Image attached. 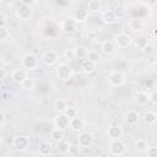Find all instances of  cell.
<instances>
[{"instance_id": "e0dca14e", "label": "cell", "mask_w": 157, "mask_h": 157, "mask_svg": "<svg viewBox=\"0 0 157 157\" xmlns=\"http://www.w3.org/2000/svg\"><path fill=\"white\" fill-rule=\"evenodd\" d=\"M83 128H85V120L82 118H80L78 115L70 119V129L74 132H80L83 130Z\"/></svg>"}, {"instance_id": "d6986e66", "label": "cell", "mask_w": 157, "mask_h": 157, "mask_svg": "<svg viewBox=\"0 0 157 157\" xmlns=\"http://www.w3.org/2000/svg\"><path fill=\"white\" fill-rule=\"evenodd\" d=\"M135 102H136L137 105L144 107L150 102V94L147 92H145V91H139L135 94Z\"/></svg>"}, {"instance_id": "f35d334b", "label": "cell", "mask_w": 157, "mask_h": 157, "mask_svg": "<svg viewBox=\"0 0 157 157\" xmlns=\"http://www.w3.org/2000/svg\"><path fill=\"white\" fill-rule=\"evenodd\" d=\"M5 120H6V114H5L4 110H1V112H0V128H1V129H2L4 125H5Z\"/></svg>"}, {"instance_id": "74e56055", "label": "cell", "mask_w": 157, "mask_h": 157, "mask_svg": "<svg viewBox=\"0 0 157 157\" xmlns=\"http://www.w3.org/2000/svg\"><path fill=\"white\" fill-rule=\"evenodd\" d=\"M150 102L157 105V91H153L152 93H150Z\"/></svg>"}, {"instance_id": "44dd1931", "label": "cell", "mask_w": 157, "mask_h": 157, "mask_svg": "<svg viewBox=\"0 0 157 157\" xmlns=\"http://www.w3.org/2000/svg\"><path fill=\"white\" fill-rule=\"evenodd\" d=\"M34 87H36V80L33 77H31V76L26 77L21 83V88L23 91H26V92H32L34 90Z\"/></svg>"}, {"instance_id": "ac0fdd59", "label": "cell", "mask_w": 157, "mask_h": 157, "mask_svg": "<svg viewBox=\"0 0 157 157\" xmlns=\"http://www.w3.org/2000/svg\"><path fill=\"white\" fill-rule=\"evenodd\" d=\"M128 27H129L132 32H140V31L145 27V22H144V20H141V18H139V17H134V18H130V20H129Z\"/></svg>"}, {"instance_id": "83f0119b", "label": "cell", "mask_w": 157, "mask_h": 157, "mask_svg": "<svg viewBox=\"0 0 157 157\" xmlns=\"http://www.w3.org/2000/svg\"><path fill=\"white\" fill-rule=\"evenodd\" d=\"M50 139H52V141H54V142H58V141L63 140V139H64V130H61V129H59V128H54V129L50 131Z\"/></svg>"}, {"instance_id": "7a4b0ae2", "label": "cell", "mask_w": 157, "mask_h": 157, "mask_svg": "<svg viewBox=\"0 0 157 157\" xmlns=\"http://www.w3.org/2000/svg\"><path fill=\"white\" fill-rule=\"evenodd\" d=\"M74 70L67 63H60L55 66V76L61 81H67L72 77Z\"/></svg>"}, {"instance_id": "5b68a950", "label": "cell", "mask_w": 157, "mask_h": 157, "mask_svg": "<svg viewBox=\"0 0 157 157\" xmlns=\"http://www.w3.org/2000/svg\"><path fill=\"white\" fill-rule=\"evenodd\" d=\"M29 145H31L29 137L26 136V135H16L12 139V147L16 151L23 152V151H26L29 147Z\"/></svg>"}, {"instance_id": "8992f818", "label": "cell", "mask_w": 157, "mask_h": 157, "mask_svg": "<svg viewBox=\"0 0 157 157\" xmlns=\"http://www.w3.org/2000/svg\"><path fill=\"white\" fill-rule=\"evenodd\" d=\"M125 81H126L125 74H123V72L119 71V70L112 71V72L109 74V76H108V82H109V85L113 86V87H120V86H123V85L125 83Z\"/></svg>"}, {"instance_id": "b9f144b4", "label": "cell", "mask_w": 157, "mask_h": 157, "mask_svg": "<svg viewBox=\"0 0 157 157\" xmlns=\"http://www.w3.org/2000/svg\"><path fill=\"white\" fill-rule=\"evenodd\" d=\"M0 70H1V76H0V80H1V81H4V80L6 78V76H7V74H6V69H5V67H0Z\"/></svg>"}, {"instance_id": "836d02e7", "label": "cell", "mask_w": 157, "mask_h": 157, "mask_svg": "<svg viewBox=\"0 0 157 157\" xmlns=\"http://www.w3.org/2000/svg\"><path fill=\"white\" fill-rule=\"evenodd\" d=\"M63 55H64V59H65L66 61H72V60L76 59L74 49H66V50L63 53Z\"/></svg>"}, {"instance_id": "1f68e13d", "label": "cell", "mask_w": 157, "mask_h": 157, "mask_svg": "<svg viewBox=\"0 0 157 157\" xmlns=\"http://www.w3.org/2000/svg\"><path fill=\"white\" fill-rule=\"evenodd\" d=\"M65 114H66V117H69L70 119H72V118H75V117H77V109L75 108V107H72V105H67V108L65 109V112H64Z\"/></svg>"}, {"instance_id": "4316f807", "label": "cell", "mask_w": 157, "mask_h": 157, "mask_svg": "<svg viewBox=\"0 0 157 157\" xmlns=\"http://www.w3.org/2000/svg\"><path fill=\"white\" fill-rule=\"evenodd\" d=\"M53 108L56 113H64L65 109L67 108V102L63 98H58L54 101V104H53Z\"/></svg>"}, {"instance_id": "7402d4cb", "label": "cell", "mask_w": 157, "mask_h": 157, "mask_svg": "<svg viewBox=\"0 0 157 157\" xmlns=\"http://www.w3.org/2000/svg\"><path fill=\"white\" fill-rule=\"evenodd\" d=\"M70 148H71V144L66 140H60L56 142V150L59 151V153L61 155H67L70 153Z\"/></svg>"}, {"instance_id": "f1b7e54d", "label": "cell", "mask_w": 157, "mask_h": 157, "mask_svg": "<svg viewBox=\"0 0 157 157\" xmlns=\"http://www.w3.org/2000/svg\"><path fill=\"white\" fill-rule=\"evenodd\" d=\"M135 148L139 152H146V150L148 148V144L145 139H137L135 141Z\"/></svg>"}, {"instance_id": "9c48e42d", "label": "cell", "mask_w": 157, "mask_h": 157, "mask_svg": "<svg viewBox=\"0 0 157 157\" xmlns=\"http://www.w3.org/2000/svg\"><path fill=\"white\" fill-rule=\"evenodd\" d=\"M60 27L65 33H74L77 29V21L75 20L74 16H69L61 21Z\"/></svg>"}, {"instance_id": "8fae6325", "label": "cell", "mask_w": 157, "mask_h": 157, "mask_svg": "<svg viewBox=\"0 0 157 157\" xmlns=\"http://www.w3.org/2000/svg\"><path fill=\"white\" fill-rule=\"evenodd\" d=\"M101 18H102V21H103L104 25L110 26V25L117 23V21H118V15H117V12H115L114 10L107 9V10H104V11L102 12Z\"/></svg>"}, {"instance_id": "7bdbcfd3", "label": "cell", "mask_w": 157, "mask_h": 157, "mask_svg": "<svg viewBox=\"0 0 157 157\" xmlns=\"http://www.w3.org/2000/svg\"><path fill=\"white\" fill-rule=\"evenodd\" d=\"M152 70H153V72L157 75V60H156V61L152 64Z\"/></svg>"}, {"instance_id": "4fadbf2b", "label": "cell", "mask_w": 157, "mask_h": 157, "mask_svg": "<svg viewBox=\"0 0 157 157\" xmlns=\"http://www.w3.org/2000/svg\"><path fill=\"white\" fill-rule=\"evenodd\" d=\"M26 77H28V71H27L26 69H23L22 66L18 67V69H15V70L11 72V78H12V81H13L15 83L21 85L22 81H23Z\"/></svg>"}, {"instance_id": "ba28073f", "label": "cell", "mask_w": 157, "mask_h": 157, "mask_svg": "<svg viewBox=\"0 0 157 157\" xmlns=\"http://www.w3.org/2000/svg\"><path fill=\"white\" fill-rule=\"evenodd\" d=\"M53 124L55 128H59L61 130H66L70 128V118L66 117L65 113H56V115L53 119Z\"/></svg>"}, {"instance_id": "9a60e30c", "label": "cell", "mask_w": 157, "mask_h": 157, "mask_svg": "<svg viewBox=\"0 0 157 157\" xmlns=\"http://www.w3.org/2000/svg\"><path fill=\"white\" fill-rule=\"evenodd\" d=\"M124 120L128 125L134 126L140 121V114L136 110H128L124 115Z\"/></svg>"}, {"instance_id": "f546056e", "label": "cell", "mask_w": 157, "mask_h": 157, "mask_svg": "<svg viewBox=\"0 0 157 157\" xmlns=\"http://www.w3.org/2000/svg\"><path fill=\"white\" fill-rule=\"evenodd\" d=\"M87 10L90 12H99L101 11V2L98 0H90L87 4Z\"/></svg>"}, {"instance_id": "52a82bcc", "label": "cell", "mask_w": 157, "mask_h": 157, "mask_svg": "<svg viewBox=\"0 0 157 157\" xmlns=\"http://www.w3.org/2000/svg\"><path fill=\"white\" fill-rule=\"evenodd\" d=\"M58 59H59V55L55 50H45L42 56H40V61L45 65V66H53L58 63Z\"/></svg>"}, {"instance_id": "5bb4252c", "label": "cell", "mask_w": 157, "mask_h": 157, "mask_svg": "<svg viewBox=\"0 0 157 157\" xmlns=\"http://www.w3.org/2000/svg\"><path fill=\"white\" fill-rule=\"evenodd\" d=\"M107 136L113 140V139H120L123 136V128L119 124H110L107 129Z\"/></svg>"}, {"instance_id": "e575fe53", "label": "cell", "mask_w": 157, "mask_h": 157, "mask_svg": "<svg viewBox=\"0 0 157 157\" xmlns=\"http://www.w3.org/2000/svg\"><path fill=\"white\" fill-rule=\"evenodd\" d=\"M148 44V40L146 39V38H144V37H141V38H139L137 40H136V48H139V49H145L146 48V45Z\"/></svg>"}, {"instance_id": "30bf717a", "label": "cell", "mask_w": 157, "mask_h": 157, "mask_svg": "<svg viewBox=\"0 0 157 157\" xmlns=\"http://www.w3.org/2000/svg\"><path fill=\"white\" fill-rule=\"evenodd\" d=\"M17 18L22 20V21H27L32 17V9L31 6L28 5H25V4H20L17 7H16V11H15Z\"/></svg>"}, {"instance_id": "277c9868", "label": "cell", "mask_w": 157, "mask_h": 157, "mask_svg": "<svg viewBox=\"0 0 157 157\" xmlns=\"http://www.w3.org/2000/svg\"><path fill=\"white\" fill-rule=\"evenodd\" d=\"M77 144L80 145V147H85V148L92 147L94 144L93 134L90 131H83V130L77 132Z\"/></svg>"}, {"instance_id": "ffe728a7", "label": "cell", "mask_w": 157, "mask_h": 157, "mask_svg": "<svg viewBox=\"0 0 157 157\" xmlns=\"http://www.w3.org/2000/svg\"><path fill=\"white\" fill-rule=\"evenodd\" d=\"M52 144L49 141H42L39 145H38V153L40 156H49L52 155Z\"/></svg>"}, {"instance_id": "d6a6232c", "label": "cell", "mask_w": 157, "mask_h": 157, "mask_svg": "<svg viewBox=\"0 0 157 157\" xmlns=\"http://www.w3.org/2000/svg\"><path fill=\"white\" fill-rule=\"evenodd\" d=\"M10 37V31L6 26H0V40H6Z\"/></svg>"}, {"instance_id": "ab89813d", "label": "cell", "mask_w": 157, "mask_h": 157, "mask_svg": "<svg viewBox=\"0 0 157 157\" xmlns=\"http://www.w3.org/2000/svg\"><path fill=\"white\" fill-rule=\"evenodd\" d=\"M6 23H7V17L4 13H1L0 15V26H6Z\"/></svg>"}, {"instance_id": "603a6c76", "label": "cell", "mask_w": 157, "mask_h": 157, "mask_svg": "<svg viewBox=\"0 0 157 157\" xmlns=\"http://www.w3.org/2000/svg\"><path fill=\"white\" fill-rule=\"evenodd\" d=\"M96 66H97V64L96 63H93V61H91V60H88V59H85L83 61H82V65H81V69H82V72L83 74H92L94 70H96Z\"/></svg>"}, {"instance_id": "3957f363", "label": "cell", "mask_w": 157, "mask_h": 157, "mask_svg": "<svg viewBox=\"0 0 157 157\" xmlns=\"http://www.w3.org/2000/svg\"><path fill=\"white\" fill-rule=\"evenodd\" d=\"M109 152L113 156H121L126 151V145L121 139H113L109 142Z\"/></svg>"}, {"instance_id": "d590c367", "label": "cell", "mask_w": 157, "mask_h": 157, "mask_svg": "<svg viewBox=\"0 0 157 157\" xmlns=\"http://www.w3.org/2000/svg\"><path fill=\"white\" fill-rule=\"evenodd\" d=\"M146 156H148V157H157V147H150L148 146V148L146 150Z\"/></svg>"}, {"instance_id": "ee69618b", "label": "cell", "mask_w": 157, "mask_h": 157, "mask_svg": "<svg viewBox=\"0 0 157 157\" xmlns=\"http://www.w3.org/2000/svg\"><path fill=\"white\" fill-rule=\"evenodd\" d=\"M72 1H75V0H72Z\"/></svg>"}, {"instance_id": "8d00e7d4", "label": "cell", "mask_w": 157, "mask_h": 157, "mask_svg": "<svg viewBox=\"0 0 157 157\" xmlns=\"http://www.w3.org/2000/svg\"><path fill=\"white\" fill-rule=\"evenodd\" d=\"M153 50H155V47H153L152 44H150V43L146 45V48H145V49H142V52H144L145 54H147V55L152 54V53H153Z\"/></svg>"}, {"instance_id": "60d3db41", "label": "cell", "mask_w": 157, "mask_h": 157, "mask_svg": "<svg viewBox=\"0 0 157 157\" xmlns=\"http://www.w3.org/2000/svg\"><path fill=\"white\" fill-rule=\"evenodd\" d=\"M21 4H25V5H28V6H32L37 2V0H20Z\"/></svg>"}, {"instance_id": "cb8c5ba5", "label": "cell", "mask_w": 157, "mask_h": 157, "mask_svg": "<svg viewBox=\"0 0 157 157\" xmlns=\"http://www.w3.org/2000/svg\"><path fill=\"white\" fill-rule=\"evenodd\" d=\"M142 119H144V123L146 125H153L157 123V114L152 110H147V112H145Z\"/></svg>"}, {"instance_id": "d4e9b609", "label": "cell", "mask_w": 157, "mask_h": 157, "mask_svg": "<svg viewBox=\"0 0 157 157\" xmlns=\"http://www.w3.org/2000/svg\"><path fill=\"white\" fill-rule=\"evenodd\" d=\"M74 52H75V56L76 59H80V60H85L87 59V55H88V49L86 47H82V45H77L74 48Z\"/></svg>"}, {"instance_id": "4dcf8cb0", "label": "cell", "mask_w": 157, "mask_h": 157, "mask_svg": "<svg viewBox=\"0 0 157 157\" xmlns=\"http://www.w3.org/2000/svg\"><path fill=\"white\" fill-rule=\"evenodd\" d=\"M87 59L93 61V63H96V64H98L99 60H101V55H99V53L97 50H90L88 55H87Z\"/></svg>"}, {"instance_id": "6da1fadb", "label": "cell", "mask_w": 157, "mask_h": 157, "mask_svg": "<svg viewBox=\"0 0 157 157\" xmlns=\"http://www.w3.org/2000/svg\"><path fill=\"white\" fill-rule=\"evenodd\" d=\"M21 66L27 71H34L39 66V59L33 53H26L21 58Z\"/></svg>"}, {"instance_id": "7c38bea8", "label": "cell", "mask_w": 157, "mask_h": 157, "mask_svg": "<svg viewBox=\"0 0 157 157\" xmlns=\"http://www.w3.org/2000/svg\"><path fill=\"white\" fill-rule=\"evenodd\" d=\"M115 44H117L118 48L125 49L131 44V37L126 32H120L115 37Z\"/></svg>"}, {"instance_id": "2e32d148", "label": "cell", "mask_w": 157, "mask_h": 157, "mask_svg": "<svg viewBox=\"0 0 157 157\" xmlns=\"http://www.w3.org/2000/svg\"><path fill=\"white\" fill-rule=\"evenodd\" d=\"M117 44H115V42H113V40H103L102 43H101V50L105 54V55H112V54H114L115 53V50H117Z\"/></svg>"}, {"instance_id": "484cf974", "label": "cell", "mask_w": 157, "mask_h": 157, "mask_svg": "<svg viewBox=\"0 0 157 157\" xmlns=\"http://www.w3.org/2000/svg\"><path fill=\"white\" fill-rule=\"evenodd\" d=\"M74 17L77 21V23H82L88 18V11L85 9H77L74 12Z\"/></svg>"}]
</instances>
